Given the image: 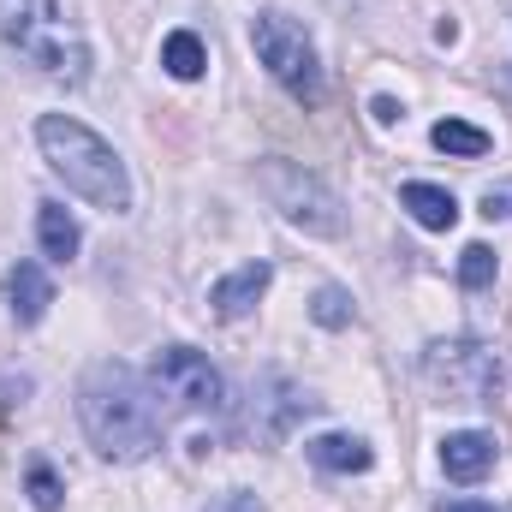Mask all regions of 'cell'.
I'll use <instances>...</instances> for the list:
<instances>
[{
	"mask_svg": "<svg viewBox=\"0 0 512 512\" xmlns=\"http://www.w3.org/2000/svg\"><path fill=\"white\" fill-rule=\"evenodd\" d=\"M78 411H84V435L102 459L131 465L149 459L161 447V411H155V387L143 382L131 364L102 358L90 364V376L78 382Z\"/></svg>",
	"mask_w": 512,
	"mask_h": 512,
	"instance_id": "6da1fadb",
	"label": "cell"
},
{
	"mask_svg": "<svg viewBox=\"0 0 512 512\" xmlns=\"http://www.w3.org/2000/svg\"><path fill=\"white\" fill-rule=\"evenodd\" d=\"M310 322H316V328H352V322H358V304H352V292H340V286H322V292L310 298Z\"/></svg>",
	"mask_w": 512,
	"mask_h": 512,
	"instance_id": "e0dca14e",
	"label": "cell"
},
{
	"mask_svg": "<svg viewBox=\"0 0 512 512\" xmlns=\"http://www.w3.org/2000/svg\"><path fill=\"white\" fill-rule=\"evenodd\" d=\"M0 36L48 78H66V84L90 78V48L78 24L60 12V0H0Z\"/></svg>",
	"mask_w": 512,
	"mask_h": 512,
	"instance_id": "3957f363",
	"label": "cell"
},
{
	"mask_svg": "<svg viewBox=\"0 0 512 512\" xmlns=\"http://www.w3.org/2000/svg\"><path fill=\"white\" fill-rule=\"evenodd\" d=\"M24 489H30V507L36 512H60V501H66V489H60V477H54L48 465H30Z\"/></svg>",
	"mask_w": 512,
	"mask_h": 512,
	"instance_id": "d6986e66",
	"label": "cell"
},
{
	"mask_svg": "<svg viewBox=\"0 0 512 512\" xmlns=\"http://www.w3.org/2000/svg\"><path fill=\"white\" fill-rule=\"evenodd\" d=\"M399 203L411 209V221H417L423 233H453V227H459V203H453V191H441V185L411 179V185H399Z\"/></svg>",
	"mask_w": 512,
	"mask_h": 512,
	"instance_id": "8fae6325",
	"label": "cell"
},
{
	"mask_svg": "<svg viewBox=\"0 0 512 512\" xmlns=\"http://www.w3.org/2000/svg\"><path fill=\"white\" fill-rule=\"evenodd\" d=\"M149 387L161 399H173L179 411H203V417L227 411V376L197 346H161L155 364H149Z\"/></svg>",
	"mask_w": 512,
	"mask_h": 512,
	"instance_id": "52a82bcc",
	"label": "cell"
},
{
	"mask_svg": "<svg viewBox=\"0 0 512 512\" xmlns=\"http://www.w3.org/2000/svg\"><path fill=\"white\" fill-rule=\"evenodd\" d=\"M459 286H465V292L495 286V251H489V245H465V256H459Z\"/></svg>",
	"mask_w": 512,
	"mask_h": 512,
	"instance_id": "ac0fdd59",
	"label": "cell"
},
{
	"mask_svg": "<svg viewBox=\"0 0 512 512\" xmlns=\"http://www.w3.org/2000/svg\"><path fill=\"white\" fill-rule=\"evenodd\" d=\"M483 215L489 221H512V191H489L483 197Z\"/></svg>",
	"mask_w": 512,
	"mask_h": 512,
	"instance_id": "44dd1931",
	"label": "cell"
},
{
	"mask_svg": "<svg viewBox=\"0 0 512 512\" xmlns=\"http://www.w3.org/2000/svg\"><path fill=\"white\" fill-rule=\"evenodd\" d=\"M251 48H256V60L268 66V78H274L292 102H304V108L322 102V60H316V42H310V30H304L298 18H286V12H256L251 18Z\"/></svg>",
	"mask_w": 512,
	"mask_h": 512,
	"instance_id": "5b68a950",
	"label": "cell"
},
{
	"mask_svg": "<svg viewBox=\"0 0 512 512\" xmlns=\"http://www.w3.org/2000/svg\"><path fill=\"white\" fill-rule=\"evenodd\" d=\"M429 143L441 149V155H459V161H477V155H489V131L471 126V120H435V131H429Z\"/></svg>",
	"mask_w": 512,
	"mask_h": 512,
	"instance_id": "2e32d148",
	"label": "cell"
},
{
	"mask_svg": "<svg viewBox=\"0 0 512 512\" xmlns=\"http://www.w3.org/2000/svg\"><path fill=\"white\" fill-rule=\"evenodd\" d=\"M161 66H167V78L197 84V78L209 72V48H203V36H197V30H173V36L161 42Z\"/></svg>",
	"mask_w": 512,
	"mask_h": 512,
	"instance_id": "5bb4252c",
	"label": "cell"
},
{
	"mask_svg": "<svg viewBox=\"0 0 512 512\" xmlns=\"http://www.w3.org/2000/svg\"><path fill=\"white\" fill-rule=\"evenodd\" d=\"M393 120H405V108L393 96H376V126H393Z\"/></svg>",
	"mask_w": 512,
	"mask_h": 512,
	"instance_id": "7402d4cb",
	"label": "cell"
},
{
	"mask_svg": "<svg viewBox=\"0 0 512 512\" xmlns=\"http://www.w3.org/2000/svg\"><path fill=\"white\" fill-rule=\"evenodd\" d=\"M441 512H495V507H483V501H453V507H441Z\"/></svg>",
	"mask_w": 512,
	"mask_h": 512,
	"instance_id": "603a6c76",
	"label": "cell"
},
{
	"mask_svg": "<svg viewBox=\"0 0 512 512\" xmlns=\"http://www.w3.org/2000/svg\"><path fill=\"white\" fill-rule=\"evenodd\" d=\"M423 382L447 405H489L501 387V358L477 340H435L423 352Z\"/></svg>",
	"mask_w": 512,
	"mask_h": 512,
	"instance_id": "8992f818",
	"label": "cell"
},
{
	"mask_svg": "<svg viewBox=\"0 0 512 512\" xmlns=\"http://www.w3.org/2000/svg\"><path fill=\"white\" fill-rule=\"evenodd\" d=\"M495 435H483V429H459V435H447L441 441V471L453 477V483H483L489 471H495Z\"/></svg>",
	"mask_w": 512,
	"mask_h": 512,
	"instance_id": "30bf717a",
	"label": "cell"
},
{
	"mask_svg": "<svg viewBox=\"0 0 512 512\" xmlns=\"http://www.w3.org/2000/svg\"><path fill=\"white\" fill-rule=\"evenodd\" d=\"M36 143H42V161L66 179V191H78L90 209H108V215H126L131 209V173L126 161L114 155L108 137L72 120V114H42L36 120Z\"/></svg>",
	"mask_w": 512,
	"mask_h": 512,
	"instance_id": "7a4b0ae2",
	"label": "cell"
},
{
	"mask_svg": "<svg viewBox=\"0 0 512 512\" xmlns=\"http://www.w3.org/2000/svg\"><path fill=\"white\" fill-rule=\"evenodd\" d=\"M262 399H256V417H251V429L262 435V441H280L298 417H310L322 399H310L304 387H292L286 376H262V387H256Z\"/></svg>",
	"mask_w": 512,
	"mask_h": 512,
	"instance_id": "ba28073f",
	"label": "cell"
},
{
	"mask_svg": "<svg viewBox=\"0 0 512 512\" xmlns=\"http://www.w3.org/2000/svg\"><path fill=\"white\" fill-rule=\"evenodd\" d=\"M36 239H42V256H54V262H72L78 245H84L78 221H72L60 203H42V209H36Z\"/></svg>",
	"mask_w": 512,
	"mask_h": 512,
	"instance_id": "9a60e30c",
	"label": "cell"
},
{
	"mask_svg": "<svg viewBox=\"0 0 512 512\" xmlns=\"http://www.w3.org/2000/svg\"><path fill=\"white\" fill-rule=\"evenodd\" d=\"M209 512H268L262 501H256L251 489H227L221 501H209Z\"/></svg>",
	"mask_w": 512,
	"mask_h": 512,
	"instance_id": "ffe728a7",
	"label": "cell"
},
{
	"mask_svg": "<svg viewBox=\"0 0 512 512\" xmlns=\"http://www.w3.org/2000/svg\"><path fill=\"white\" fill-rule=\"evenodd\" d=\"M304 453H310V465H322V471H334V477H364V471L376 465V453H370L364 435H316Z\"/></svg>",
	"mask_w": 512,
	"mask_h": 512,
	"instance_id": "4fadbf2b",
	"label": "cell"
},
{
	"mask_svg": "<svg viewBox=\"0 0 512 512\" xmlns=\"http://www.w3.org/2000/svg\"><path fill=\"white\" fill-rule=\"evenodd\" d=\"M268 280H274V268H268V262H245V268H233L227 280H215V286H209V310H215L221 322L251 316L256 298L268 292Z\"/></svg>",
	"mask_w": 512,
	"mask_h": 512,
	"instance_id": "9c48e42d",
	"label": "cell"
},
{
	"mask_svg": "<svg viewBox=\"0 0 512 512\" xmlns=\"http://www.w3.org/2000/svg\"><path fill=\"white\" fill-rule=\"evenodd\" d=\"M6 298H12V316H18L24 328H36V322L48 316V304H54V286H48L42 262H18V268L6 274Z\"/></svg>",
	"mask_w": 512,
	"mask_h": 512,
	"instance_id": "7c38bea8",
	"label": "cell"
},
{
	"mask_svg": "<svg viewBox=\"0 0 512 512\" xmlns=\"http://www.w3.org/2000/svg\"><path fill=\"white\" fill-rule=\"evenodd\" d=\"M256 191L268 197V209H280L286 227H298L310 239H340L346 233V203L334 197V185H322L298 161H280V155L256 161Z\"/></svg>",
	"mask_w": 512,
	"mask_h": 512,
	"instance_id": "277c9868",
	"label": "cell"
}]
</instances>
